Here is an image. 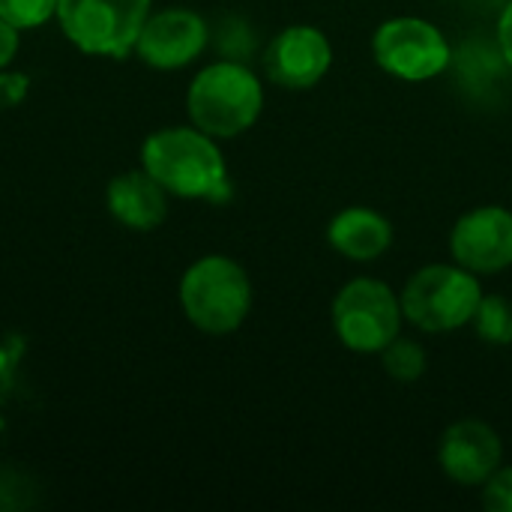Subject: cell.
I'll use <instances>...</instances> for the list:
<instances>
[{
	"label": "cell",
	"mask_w": 512,
	"mask_h": 512,
	"mask_svg": "<svg viewBox=\"0 0 512 512\" xmlns=\"http://www.w3.org/2000/svg\"><path fill=\"white\" fill-rule=\"evenodd\" d=\"M375 63L399 81H432L453 63V48L438 24L417 15H393L372 33Z\"/></svg>",
	"instance_id": "52a82bcc"
},
{
	"label": "cell",
	"mask_w": 512,
	"mask_h": 512,
	"mask_svg": "<svg viewBox=\"0 0 512 512\" xmlns=\"http://www.w3.org/2000/svg\"><path fill=\"white\" fill-rule=\"evenodd\" d=\"M480 492L489 512H512V465H501Z\"/></svg>",
	"instance_id": "e0dca14e"
},
{
	"label": "cell",
	"mask_w": 512,
	"mask_h": 512,
	"mask_svg": "<svg viewBox=\"0 0 512 512\" xmlns=\"http://www.w3.org/2000/svg\"><path fill=\"white\" fill-rule=\"evenodd\" d=\"M57 15V0H0V18L18 30H30Z\"/></svg>",
	"instance_id": "2e32d148"
},
{
	"label": "cell",
	"mask_w": 512,
	"mask_h": 512,
	"mask_svg": "<svg viewBox=\"0 0 512 512\" xmlns=\"http://www.w3.org/2000/svg\"><path fill=\"white\" fill-rule=\"evenodd\" d=\"M450 255L477 276H498L512 267V210L483 204L462 213L450 231Z\"/></svg>",
	"instance_id": "9c48e42d"
},
{
	"label": "cell",
	"mask_w": 512,
	"mask_h": 512,
	"mask_svg": "<svg viewBox=\"0 0 512 512\" xmlns=\"http://www.w3.org/2000/svg\"><path fill=\"white\" fill-rule=\"evenodd\" d=\"M483 282L462 264H426L408 276L399 291L402 315L423 333H456L474 321L483 300Z\"/></svg>",
	"instance_id": "277c9868"
},
{
	"label": "cell",
	"mask_w": 512,
	"mask_h": 512,
	"mask_svg": "<svg viewBox=\"0 0 512 512\" xmlns=\"http://www.w3.org/2000/svg\"><path fill=\"white\" fill-rule=\"evenodd\" d=\"M30 93V78L24 72H9L0 69V111H9L21 105Z\"/></svg>",
	"instance_id": "ac0fdd59"
},
{
	"label": "cell",
	"mask_w": 512,
	"mask_h": 512,
	"mask_svg": "<svg viewBox=\"0 0 512 512\" xmlns=\"http://www.w3.org/2000/svg\"><path fill=\"white\" fill-rule=\"evenodd\" d=\"M153 0H57L66 39L93 57H129Z\"/></svg>",
	"instance_id": "8992f818"
},
{
	"label": "cell",
	"mask_w": 512,
	"mask_h": 512,
	"mask_svg": "<svg viewBox=\"0 0 512 512\" xmlns=\"http://www.w3.org/2000/svg\"><path fill=\"white\" fill-rule=\"evenodd\" d=\"M471 327L486 345H512V303L501 294H483Z\"/></svg>",
	"instance_id": "5bb4252c"
},
{
	"label": "cell",
	"mask_w": 512,
	"mask_h": 512,
	"mask_svg": "<svg viewBox=\"0 0 512 512\" xmlns=\"http://www.w3.org/2000/svg\"><path fill=\"white\" fill-rule=\"evenodd\" d=\"M336 339L354 354H381L402 333V300L399 294L372 276L345 282L330 306Z\"/></svg>",
	"instance_id": "5b68a950"
},
{
	"label": "cell",
	"mask_w": 512,
	"mask_h": 512,
	"mask_svg": "<svg viewBox=\"0 0 512 512\" xmlns=\"http://www.w3.org/2000/svg\"><path fill=\"white\" fill-rule=\"evenodd\" d=\"M105 207L129 231H153L168 216V192L144 168H132L108 180Z\"/></svg>",
	"instance_id": "7c38bea8"
},
{
	"label": "cell",
	"mask_w": 512,
	"mask_h": 512,
	"mask_svg": "<svg viewBox=\"0 0 512 512\" xmlns=\"http://www.w3.org/2000/svg\"><path fill=\"white\" fill-rule=\"evenodd\" d=\"M210 42V27L207 21L183 6H171L162 12H150L138 42H135V54L162 72L171 69H183L189 63H195L201 57V51Z\"/></svg>",
	"instance_id": "8fae6325"
},
{
	"label": "cell",
	"mask_w": 512,
	"mask_h": 512,
	"mask_svg": "<svg viewBox=\"0 0 512 512\" xmlns=\"http://www.w3.org/2000/svg\"><path fill=\"white\" fill-rule=\"evenodd\" d=\"M381 366L384 372L393 378V381H402V384H411V381H420L429 369V357H426V348L408 336H396L381 354Z\"/></svg>",
	"instance_id": "9a60e30c"
},
{
	"label": "cell",
	"mask_w": 512,
	"mask_h": 512,
	"mask_svg": "<svg viewBox=\"0 0 512 512\" xmlns=\"http://www.w3.org/2000/svg\"><path fill=\"white\" fill-rule=\"evenodd\" d=\"M141 168L177 198L228 204L234 195L216 138L198 126H168L147 135L141 144Z\"/></svg>",
	"instance_id": "6da1fadb"
},
{
	"label": "cell",
	"mask_w": 512,
	"mask_h": 512,
	"mask_svg": "<svg viewBox=\"0 0 512 512\" xmlns=\"http://www.w3.org/2000/svg\"><path fill=\"white\" fill-rule=\"evenodd\" d=\"M327 243L333 246L336 255L357 264H369L387 255V249L393 246V222L372 207L354 204L330 219Z\"/></svg>",
	"instance_id": "4fadbf2b"
},
{
	"label": "cell",
	"mask_w": 512,
	"mask_h": 512,
	"mask_svg": "<svg viewBox=\"0 0 512 512\" xmlns=\"http://www.w3.org/2000/svg\"><path fill=\"white\" fill-rule=\"evenodd\" d=\"M177 300L195 330L207 336H228L249 318L252 282L234 258L204 255L180 276Z\"/></svg>",
	"instance_id": "3957f363"
},
{
	"label": "cell",
	"mask_w": 512,
	"mask_h": 512,
	"mask_svg": "<svg viewBox=\"0 0 512 512\" xmlns=\"http://www.w3.org/2000/svg\"><path fill=\"white\" fill-rule=\"evenodd\" d=\"M264 75L285 90L318 87L333 66V45L315 24H288L264 48Z\"/></svg>",
	"instance_id": "ba28073f"
},
{
	"label": "cell",
	"mask_w": 512,
	"mask_h": 512,
	"mask_svg": "<svg viewBox=\"0 0 512 512\" xmlns=\"http://www.w3.org/2000/svg\"><path fill=\"white\" fill-rule=\"evenodd\" d=\"M192 126L222 138L249 132L264 111V84L243 60H216L204 66L186 90Z\"/></svg>",
	"instance_id": "7a4b0ae2"
},
{
	"label": "cell",
	"mask_w": 512,
	"mask_h": 512,
	"mask_svg": "<svg viewBox=\"0 0 512 512\" xmlns=\"http://www.w3.org/2000/svg\"><path fill=\"white\" fill-rule=\"evenodd\" d=\"M495 42H498V51L507 63V69H512V0H507V6L501 9L498 15V24H495Z\"/></svg>",
	"instance_id": "d6986e66"
},
{
	"label": "cell",
	"mask_w": 512,
	"mask_h": 512,
	"mask_svg": "<svg viewBox=\"0 0 512 512\" xmlns=\"http://www.w3.org/2000/svg\"><path fill=\"white\" fill-rule=\"evenodd\" d=\"M18 45H21V30L6 18H0V69H6L15 60Z\"/></svg>",
	"instance_id": "ffe728a7"
},
{
	"label": "cell",
	"mask_w": 512,
	"mask_h": 512,
	"mask_svg": "<svg viewBox=\"0 0 512 512\" xmlns=\"http://www.w3.org/2000/svg\"><path fill=\"white\" fill-rule=\"evenodd\" d=\"M438 465L456 486L483 489L486 480L504 465V441L486 420H456L438 441Z\"/></svg>",
	"instance_id": "30bf717a"
}]
</instances>
